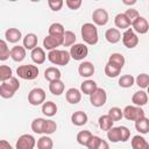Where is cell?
Here are the masks:
<instances>
[{
  "label": "cell",
  "mask_w": 149,
  "mask_h": 149,
  "mask_svg": "<svg viewBox=\"0 0 149 149\" xmlns=\"http://www.w3.org/2000/svg\"><path fill=\"white\" fill-rule=\"evenodd\" d=\"M81 37L84 40L85 43L90 44V45H94L98 43V29L95 27V24L93 23H84L81 26Z\"/></svg>",
  "instance_id": "6da1fadb"
},
{
  "label": "cell",
  "mask_w": 149,
  "mask_h": 149,
  "mask_svg": "<svg viewBox=\"0 0 149 149\" xmlns=\"http://www.w3.org/2000/svg\"><path fill=\"white\" fill-rule=\"evenodd\" d=\"M19 88H20V83H19L17 78L13 77L7 81L1 83V85H0V95L5 99H9L15 94V92Z\"/></svg>",
  "instance_id": "7a4b0ae2"
},
{
  "label": "cell",
  "mask_w": 149,
  "mask_h": 149,
  "mask_svg": "<svg viewBox=\"0 0 149 149\" xmlns=\"http://www.w3.org/2000/svg\"><path fill=\"white\" fill-rule=\"evenodd\" d=\"M70 52L66 51V50H52V51H49L48 54V59L50 63L55 64V65H66L69 62H70Z\"/></svg>",
  "instance_id": "3957f363"
},
{
  "label": "cell",
  "mask_w": 149,
  "mask_h": 149,
  "mask_svg": "<svg viewBox=\"0 0 149 149\" xmlns=\"http://www.w3.org/2000/svg\"><path fill=\"white\" fill-rule=\"evenodd\" d=\"M16 73L20 78L24 80H33L38 76V68L36 65H30V64L20 65L16 69Z\"/></svg>",
  "instance_id": "277c9868"
},
{
  "label": "cell",
  "mask_w": 149,
  "mask_h": 149,
  "mask_svg": "<svg viewBox=\"0 0 149 149\" xmlns=\"http://www.w3.org/2000/svg\"><path fill=\"white\" fill-rule=\"evenodd\" d=\"M28 102L31 106L43 105L45 102V91L41 87L33 88L28 94Z\"/></svg>",
  "instance_id": "5b68a950"
},
{
  "label": "cell",
  "mask_w": 149,
  "mask_h": 149,
  "mask_svg": "<svg viewBox=\"0 0 149 149\" xmlns=\"http://www.w3.org/2000/svg\"><path fill=\"white\" fill-rule=\"evenodd\" d=\"M123 116L129 121H137L144 116V111L135 105H128L123 108Z\"/></svg>",
  "instance_id": "8992f818"
},
{
  "label": "cell",
  "mask_w": 149,
  "mask_h": 149,
  "mask_svg": "<svg viewBox=\"0 0 149 149\" xmlns=\"http://www.w3.org/2000/svg\"><path fill=\"white\" fill-rule=\"evenodd\" d=\"M70 56L74 61H81L88 55V48L84 43H76L70 49Z\"/></svg>",
  "instance_id": "52a82bcc"
},
{
  "label": "cell",
  "mask_w": 149,
  "mask_h": 149,
  "mask_svg": "<svg viewBox=\"0 0 149 149\" xmlns=\"http://www.w3.org/2000/svg\"><path fill=\"white\" fill-rule=\"evenodd\" d=\"M107 100V94L106 91L101 87H98L91 95H90V102L94 107H101L106 104Z\"/></svg>",
  "instance_id": "ba28073f"
},
{
  "label": "cell",
  "mask_w": 149,
  "mask_h": 149,
  "mask_svg": "<svg viewBox=\"0 0 149 149\" xmlns=\"http://www.w3.org/2000/svg\"><path fill=\"white\" fill-rule=\"evenodd\" d=\"M122 42L123 45L129 49H133L139 44V37L133 30V28H128L127 30H125V33L122 34Z\"/></svg>",
  "instance_id": "9c48e42d"
},
{
  "label": "cell",
  "mask_w": 149,
  "mask_h": 149,
  "mask_svg": "<svg viewBox=\"0 0 149 149\" xmlns=\"http://www.w3.org/2000/svg\"><path fill=\"white\" fill-rule=\"evenodd\" d=\"M35 144H36V141L33 135L23 134L17 139L15 149H34Z\"/></svg>",
  "instance_id": "30bf717a"
},
{
  "label": "cell",
  "mask_w": 149,
  "mask_h": 149,
  "mask_svg": "<svg viewBox=\"0 0 149 149\" xmlns=\"http://www.w3.org/2000/svg\"><path fill=\"white\" fill-rule=\"evenodd\" d=\"M92 19L97 26H105L108 22V13L104 8H97L92 13Z\"/></svg>",
  "instance_id": "8fae6325"
},
{
  "label": "cell",
  "mask_w": 149,
  "mask_h": 149,
  "mask_svg": "<svg viewBox=\"0 0 149 149\" xmlns=\"http://www.w3.org/2000/svg\"><path fill=\"white\" fill-rule=\"evenodd\" d=\"M59 45H63V37H54V36L48 35L43 40V47H44V49H47L49 51L56 50L57 47H59Z\"/></svg>",
  "instance_id": "7c38bea8"
},
{
  "label": "cell",
  "mask_w": 149,
  "mask_h": 149,
  "mask_svg": "<svg viewBox=\"0 0 149 149\" xmlns=\"http://www.w3.org/2000/svg\"><path fill=\"white\" fill-rule=\"evenodd\" d=\"M94 70H95L94 69V65L91 62H83L78 66V73H79V76L85 77V78H88V77L93 76Z\"/></svg>",
  "instance_id": "4fadbf2b"
},
{
  "label": "cell",
  "mask_w": 149,
  "mask_h": 149,
  "mask_svg": "<svg viewBox=\"0 0 149 149\" xmlns=\"http://www.w3.org/2000/svg\"><path fill=\"white\" fill-rule=\"evenodd\" d=\"M133 30L136 31V33H139V34H141V35L148 33V30H149V23H148L147 19H144L143 16H140V17L134 22V24H133Z\"/></svg>",
  "instance_id": "5bb4252c"
},
{
  "label": "cell",
  "mask_w": 149,
  "mask_h": 149,
  "mask_svg": "<svg viewBox=\"0 0 149 149\" xmlns=\"http://www.w3.org/2000/svg\"><path fill=\"white\" fill-rule=\"evenodd\" d=\"M65 98H66V101L69 104H72V105L78 104L81 100V92L76 87H71L66 91Z\"/></svg>",
  "instance_id": "9a60e30c"
},
{
  "label": "cell",
  "mask_w": 149,
  "mask_h": 149,
  "mask_svg": "<svg viewBox=\"0 0 149 149\" xmlns=\"http://www.w3.org/2000/svg\"><path fill=\"white\" fill-rule=\"evenodd\" d=\"M132 102L135 106H139V107L144 106L148 102V93H146L143 90L135 92L133 94V97H132Z\"/></svg>",
  "instance_id": "2e32d148"
},
{
  "label": "cell",
  "mask_w": 149,
  "mask_h": 149,
  "mask_svg": "<svg viewBox=\"0 0 149 149\" xmlns=\"http://www.w3.org/2000/svg\"><path fill=\"white\" fill-rule=\"evenodd\" d=\"M26 57V49L21 45H15L10 49V58L14 62H22Z\"/></svg>",
  "instance_id": "e0dca14e"
},
{
  "label": "cell",
  "mask_w": 149,
  "mask_h": 149,
  "mask_svg": "<svg viewBox=\"0 0 149 149\" xmlns=\"http://www.w3.org/2000/svg\"><path fill=\"white\" fill-rule=\"evenodd\" d=\"M5 37H6V41L9 42V43H16L21 40L22 35H21V31L17 29V28H8L5 33Z\"/></svg>",
  "instance_id": "ac0fdd59"
},
{
  "label": "cell",
  "mask_w": 149,
  "mask_h": 149,
  "mask_svg": "<svg viewBox=\"0 0 149 149\" xmlns=\"http://www.w3.org/2000/svg\"><path fill=\"white\" fill-rule=\"evenodd\" d=\"M30 57H31L33 62L36 63V64H43L45 62V58H47L44 50L42 48H40V47H36L34 50H31Z\"/></svg>",
  "instance_id": "d6986e66"
},
{
  "label": "cell",
  "mask_w": 149,
  "mask_h": 149,
  "mask_svg": "<svg viewBox=\"0 0 149 149\" xmlns=\"http://www.w3.org/2000/svg\"><path fill=\"white\" fill-rule=\"evenodd\" d=\"M61 77H62V73H61L59 69H57L55 66H50L44 71V78L49 83H51L54 80H58V79H61Z\"/></svg>",
  "instance_id": "ffe728a7"
},
{
  "label": "cell",
  "mask_w": 149,
  "mask_h": 149,
  "mask_svg": "<svg viewBox=\"0 0 149 149\" xmlns=\"http://www.w3.org/2000/svg\"><path fill=\"white\" fill-rule=\"evenodd\" d=\"M87 114L83 111H77L71 115V121L74 126H84L87 122Z\"/></svg>",
  "instance_id": "44dd1931"
},
{
  "label": "cell",
  "mask_w": 149,
  "mask_h": 149,
  "mask_svg": "<svg viewBox=\"0 0 149 149\" xmlns=\"http://www.w3.org/2000/svg\"><path fill=\"white\" fill-rule=\"evenodd\" d=\"M105 37H106L107 42H109L112 44H115L121 40V33L116 28H109V29L106 30Z\"/></svg>",
  "instance_id": "7402d4cb"
},
{
  "label": "cell",
  "mask_w": 149,
  "mask_h": 149,
  "mask_svg": "<svg viewBox=\"0 0 149 149\" xmlns=\"http://www.w3.org/2000/svg\"><path fill=\"white\" fill-rule=\"evenodd\" d=\"M37 36L34 33H29L23 37V47L28 50H34L37 47Z\"/></svg>",
  "instance_id": "603a6c76"
},
{
  "label": "cell",
  "mask_w": 149,
  "mask_h": 149,
  "mask_svg": "<svg viewBox=\"0 0 149 149\" xmlns=\"http://www.w3.org/2000/svg\"><path fill=\"white\" fill-rule=\"evenodd\" d=\"M132 148L133 149H149V143L141 135H135L132 139Z\"/></svg>",
  "instance_id": "cb8c5ba5"
},
{
  "label": "cell",
  "mask_w": 149,
  "mask_h": 149,
  "mask_svg": "<svg viewBox=\"0 0 149 149\" xmlns=\"http://www.w3.org/2000/svg\"><path fill=\"white\" fill-rule=\"evenodd\" d=\"M97 88H98L97 83L94 80H91V79H87V80L83 81L81 85H80V91L84 94H88V95H91Z\"/></svg>",
  "instance_id": "d4e9b609"
},
{
  "label": "cell",
  "mask_w": 149,
  "mask_h": 149,
  "mask_svg": "<svg viewBox=\"0 0 149 149\" xmlns=\"http://www.w3.org/2000/svg\"><path fill=\"white\" fill-rule=\"evenodd\" d=\"M64 33H65V29H64V27H63L62 23L55 22V23L50 24V27H49V35L50 36H54V37H63L64 36Z\"/></svg>",
  "instance_id": "484cf974"
},
{
  "label": "cell",
  "mask_w": 149,
  "mask_h": 149,
  "mask_svg": "<svg viewBox=\"0 0 149 149\" xmlns=\"http://www.w3.org/2000/svg\"><path fill=\"white\" fill-rule=\"evenodd\" d=\"M64 83L58 79V80H54L49 84V91L54 94V95H61L64 92Z\"/></svg>",
  "instance_id": "4316f807"
},
{
  "label": "cell",
  "mask_w": 149,
  "mask_h": 149,
  "mask_svg": "<svg viewBox=\"0 0 149 149\" xmlns=\"http://www.w3.org/2000/svg\"><path fill=\"white\" fill-rule=\"evenodd\" d=\"M42 113L47 116H54L57 113V105L54 101H45L42 105Z\"/></svg>",
  "instance_id": "83f0119b"
},
{
  "label": "cell",
  "mask_w": 149,
  "mask_h": 149,
  "mask_svg": "<svg viewBox=\"0 0 149 149\" xmlns=\"http://www.w3.org/2000/svg\"><path fill=\"white\" fill-rule=\"evenodd\" d=\"M114 23H115V26L118 27V28H120V29H128V27L130 26V23H129V20L127 19V16L125 15V13H119L116 16H115V19H114Z\"/></svg>",
  "instance_id": "f1b7e54d"
},
{
  "label": "cell",
  "mask_w": 149,
  "mask_h": 149,
  "mask_svg": "<svg viewBox=\"0 0 149 149\" xmlns=\"http://www.w3.org/2000/svg\"><path fill=\"white\" fill-rule=\"evenodd\" d=\"M135 128L140 134H147L149 133V119L146 116L141 118L140 120L135 121Z\"/></svg>",
  "instance_id": "f546056e"
},
{
  "label": "cell",
  "mask_w": 149,
  "mask_h": 149,
  "mask_svg": "<svg viewBox=\"0 0 149 149\" xmlns=\"http://www.w3.org/2000/svg\"><path fill=\"white\" fill-rule=\"evenodd\" d=\"M98 122H99V127H100V129L106 130V132H108L109 129H112V128H113V123H114V121L108 116V114H106V115H101V116L99 118Z\"/></svg>",
  "instance_id": "4dcf8cb0"
},
{
  "label": "cell",
  "mask_w": 149,
  "mask_h": 149,
  "mask_svg": "<svg viewBox=\"0 0 149 149\" xmlns=\"http://www.w3.org/2000/svg\"><path fill=\"white\" fill-rule=\"evenodd\" d=\"M108 63H111V64H113V65H115V66L122 69L123 65H125V57H123L122 54L114 52V54H112V55L109 56V58H108Z\"/></svg>",
  "instance_id": "1f68e13d"
},
{
  "label": "cell",
  "mask_w": 149,
  "mask_h": 149,
  "mask_svg": "<svg viewBox=\"0 0 149 149\" xmlns=\"http://www.w3.org/2000/svg\"><path fill=\"white\" fill-rule=\"evenodd\" d=\"M135 83V78L132 74H123L119 78V86L123 87V88H128L132 87Z\"/></svg>",
  "instance_id": "d6a6232c"
},
{
  "label": "cell",
  "mask_w": 149,
  "mask_h": 149,
  "mask_svg": "<svg viewBox=\"0 0 149 149\" xmlns=\"http://www.w3.org/2000/svg\"><path fill=\"white\" fill-rule=\"evenodd\" d=\"M107 139L113 142V143H118L121 142V133H120V128L119 127H113L112 129H109L107 132Z\"/></svg>",
  "instance_id": "836d02e7"
},
{
  "label": "cell",
  "mask_w": 149,
  "mask_h": 149,
  "mask_svg": "<svg viewBox=\"0 0 149 149\" xmlns=\"http://www.w3.org/2000/svg\"><path fill=\"white\" fill-rule=\"evenodd\" d=\"M52 147H54V142L48 135L40 137L37 141V149H52Z\"/></svg>",
  "instance_id": "e575fe53"
},
{
  "label": "cell",
  "mask_w": 149,
  "mask_h": 149,
  "mask_svg": "<svg viewBox=\"0 0 149 149\" xmlns=\"http://www.w3.org/2000/svg\"><path fill=\"white\" fill-rule=\"evenodd\" d=\"M120 72H121V69L120 68H118V66H115V65H113V64H111L108 62L105 65V74L107 77H109V78L118 77L120 74Z\"/></svg>",
  "instance_id": "d590c367"
},
{
  "label": "cell",
  "mask_w": 149,
  "mask_h": 149,
  "mask_svg": "<svg viewBox=\"0 0 149 149\" xmlns=\"http://www.w3.org/2000/svg\"><path fill=\"white\" fill-rule=\"evenodd\" d=\"M44 122L45 119L43 118H36L31 122V129L36 134H43V128H44Z\"/></svg>",
  "instance_id": "8d00e7d4"
},
{
  "label": "cell",
  "mask_w": 149,
  "mask_h": 149,
  "mask_svg": "<svg viewBox=\"0 0 149 149\" xmlns=\"http://www.w3.org/2000/svg\"><path fill=\"white\" fill-rule=\"evenodd\" d=\"M76 34L71 30H66L64 33L63 36V47H72L73 44H76Z\"/></svg>",
  "instance_id": "74e56055"
},
{
  "label": "cell",
  "mask_w": 149,
  "mask_h": 149,
  "mask_svg": "<svg viewBox=\"0 0 149 149\" xmlns=\"http://www.w3.org/2000/svg\"><path fill=\"white\" fill-rule=\"evenodd\" d=\"M92 133L88 132V130H80L78 134H77V142L81 146H85L87 144V142L90 141V139L92 137Z\"/></svg>",
  "instance_id": "f35d334b"
},
{
  "label": "cell",
  "mask_w": 149,
  "mask_h": 149,
  "mask_svg": "<svg viewBox=\"0 0 149 149\" xmlns=\"http://www.w3.org/2000/svg\"><path fill=\"white\" fill-rule=\"evenodd\" d=\"M12 74H13V71L8 65H1L0 66V80L2 83L9 80L10 78H13Z\"/></svg>",
  "instance_id": "ab89813d"
},
{
  "label": "cell",
  "mask_w": 149,
  "mask_h": 149,
  "mask_svg": "<svg viewBox=\"0 0 149 149\" xmlns=\"http://www.w3.org/2000/svg\"><path fill=\"white\" fill-rule=\"evenodd\" d=\"M8 57H10V50L7 47V42L0 40V61H6Z\"/></svg>",
  "instance_id": "60d3db41"
},
{
  "label": "cell",
  "mask_w": 149,
  "mask_h": 149,
  "mask_svg": "<svg viewBox=\"0 0 149 149\" xmlns=\"http://www.w3.org/2000/svg\"><path fill=\"white\" fill-rule=\"evenodd\" d=\"M135 81H136V84H137L139 87H141V88H148V86H149V74H147V73H140L135 78Z\"/></svg>",
  "instance_id": "b9f144b4"
},
{
  "label": "cell",
  "mask_w": 149,
  "mask_h": 149,
  "mask_svg": "<svg viewBox=\"0 0 149 149\" xmlns=\"http://www.w3.org/2000/svg\"><path fill=\"white\" fill-rule=\"evenodd\" d=\"M57 129V123L54 120H45L44 122V128H43V134L45 135H50L54 134Z\"/></svg>",
  "instance_id": "7bdbcfd3"
},
{
  "label": "cell",
  "mask_w": 149,
  "mask_h": 149,
  "mask_svg": "<svg viewBox=\"0 0 149 149\" xmlns=\"http://www.w3.org/2000/svg\"><path fill=\"white\" fill-rule=\"evenodd\" d=\"M108 116L113 121H119L123 116V111H121V108H119V107H112L108 111Z\"/></svg>",
  "instance_id": "ee69618b"
},
{
  "label": "cell",
  "mask_w": 149,
  "mask_h": 149,
  "mask_svg": "<svg viewBox=\"0 0 149 149\" xmlns=\"http://www.w3.org/2000/svg\"><path fill=\"white\" fill-rule=\"evenodd\" d=\"M125 15H126V16H127V19L129 20L130 26H133V24H134V22L140 17L139 12H137L136 9H134V8H129V9H127V10L125 12Z\"/></svg>",
  "instance_id": "f6af8a7d"
},
{
  "label": "cell",
  "mask_w": 149,
  "mask_h": 149,
  "mask_svg": "<svg viewBox=\"0 0 149 149\" xmlns=\"http://www.w3.org/2000/svg\"><path fill=\"white\" fill-rule=\"evenodd\" d=\"M48 5H49V7H50L51 10L58 12V10L62 9L64 2H63V0H48Z\"/></svg>",
  "instance_id": "bcb514c9"
},
{
  "label": "cell",
  "mask_w": 149,
  "mask_h": 149,
  "mask_svg": "<svg viewBox=\"0 0 149 149\" xmlns=\"http://www.w3.org/2000/svg\"><path fill=\"white\" fill-rule=\"evenodd\" d=\"M100 141H101V139H100L99 136L93 135V136L90 139V141L87 142L86 147H87L88 149H97V148H98V146H99V143H100Z\"/></svg>",
  "instance_id": "7dc6e473"
},
{
  "label": "cell",
  "mask_w": 149,
  "mask_h": 149,
  "mask_svg": "<svg viewBox=\"0 0 149 149\" xmlns=\"http://www.w3.org/2000/svg\"><path fill=\"white\" fill-rule=\"evenodd\" d=\"M120 133H121V142H126L130 137V130L126 126H120Z\"/></svg>",
  "instance_id": "c3c4849f"
},
{
  "label": "cell",
  "mask_w": 149,
  "mask_h": 149,
  "mask_svg": "<svg viewBox=\"0 0 149 149\" xmlns=\"http://www.w3.org/2000/svg\"><path fill=\"white\" fill-rule=\"evenodd\" d=\"M65 3H66V6H68L70 9L76 10V9H78V8L81 6L83 2H81V0H66Z\"/></svg>",
  "instance_id": "681fc988"
},
{
  "label": "cell",
  "mask_w": 149,
  "mask_h": 149,
  "mask_svg": "<svg viewBox=\"0 0 149 149\" xmlns=\"http://www.w3.org/2000/svg\"><path fill=\"white\" fill-rule=\"evenodd\" d=\"M0 149H13V147L6 140H1L0 141Z\"/></svg>",
  "instance_id": "f907efd6"
},
{
  "label": "cell",
  "mask_w": 149,
  "mask_h": 149,
  "mask_svg": "<svg viewBox=\"0 0 149 149\" xmlns=\"http://www.w3.org/2000/svg\"><path fill=\"white\" fill-rule=\"evenodd\" d=\"M97 149H109V146H108L107 141H105V140H101Z\"/></svg>",
  "instance_id": "816d5d0a"
},
{
  "label": "cell",
  "mask_w": 149,
  "mask_h": 149,
  "mask_svg": "<svg viewBox=\"0 0 149 149\" xmlns=\"http://www.w3.org/2000/svg\"><path fill=\"white\" fill-rule=\"evenodd\" d=\"M125 5H135L136 3V0H132V1H126V0H123L122 1Z\"/></svg>",
  "instance_id": "f5cc1de1"
},
{
  "label": "cell",
  "mask_w": 149,
  "mask_h": 149,
  "mask_svg": "<svg viewBox=\"0 0 149 149\" xmlns=\"http://www.w3.org/2000/svg\"><path fill=\"white\" fill-rule=\"evenodd\" d=\"M147 93H148V94H149V86H148V92H147Z\"/></svg>",
  "instance_id": "db71d44e"
}]
</instances>
